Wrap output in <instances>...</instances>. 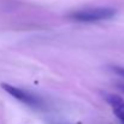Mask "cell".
I'll return each instance as SVG.
<instances>
[{
    "mask_svg": "<svg viewBox=\"0 0 124 124\" xmlns=\"http://www.w3.org/2000/svg\"><path fill=\"white\" fill-rule=\"evenodd\" d=\"M104 99L106 102L112 107L113 113L117 118L121 119V122H124V100L117 94H110V93H102Z\"/></svg>",
    "mask_w": 124,
    "mask_h": 124,
    "instance_id": "3",
    "label": "cell"
},
{
    "mask_svg": "<svg viewBox=\"0 0 124 124\" xmlns=\"http://www.w3.org/2000/svg\"><path fill=\"white\" fill-rule=\"evenodd\" d=\"M0 85L6 93H8L11 96L16 98L17 100H19L23 104H27L29 106H33V107H39L41 105V101L34 94H30V93H28L21 88H17L12 84H8V83H1Z\"/></svg>",
    "mask_w": 124,
    "mask_h": 124,
    "instance_id": "2",
    "label": "cell"
},
{
    "mask_svg": "<svg viewBox=\"0 0 124 124\" xmlns=\"http://www.w3.org/2000/svg\"><path fill=\"white\" fill-rule=\"evenodd\" d=\"M116 15V10L113 7H89L77 10L75 12H71L69 17L77 22H98V21H105L111 19Z\"/></svg>",
    "mask_w": 124,
    "mask_h": 124,
    "instance_id": "1",
    "label": "cell"
},
{
    "mask_svg": "<svg viewBox=\"0 0 124 124\" xmlns=\"http://www.w3.org/2000/svg\"><path fill=\"white\" fill-rule=\"evenodd\" d=\"M112 70H113L118 76H121V77L124 78V68H122V66H112Z\"/></svg>",
    "mask_w": 124,
    "mask_h": 124,
    "instance_id": "4",
    "label": "cell"
},
{
    "mask_svg": "<svg viewBox=\"0 0 124 124\" xmlns=\"http://www.w3.org/2000/svg\"><path fill=\"white\" fill-rule=\"evenodd\" d=\"M122 89H123V90H124V84H123V85H122Z\"/></svg>",
    "mask_w": 124,
    "mask_h": 124,
    "instance_id": "5",
    "label": "cell"
},
{
    "mask_svg": "<svg viewBox=\"0 0 124 124\" xmlns=\"http://www.w3.org/2000/svg\"><path fill=\"white\" fill-rule=\"evenodd\" d=\"M122 124H124V122H122Z\"/></svg>",
    "mask_w": 124,
    "mask_h": 124,
    "instance_id": "6",
    "label": "cell"
}]
</instances>
